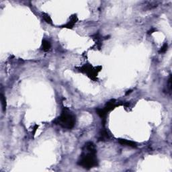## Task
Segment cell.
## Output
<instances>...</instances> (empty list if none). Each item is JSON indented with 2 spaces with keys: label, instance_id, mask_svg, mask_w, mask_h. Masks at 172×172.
<instances>
[{
  "label": "cell",
  "instance_id": "obj_6",
  "mask_svg": "<svg viewBox=\"0 0 172 172\" xmlns=\"http://www.w3.org/2000/svg\"><path fill=\"white\" fill-rule=\"evenodd\" d=\"M118 141L120 145H124V146L131 147H133V148H135V147H137V143L134 142V141H128V140H126V139H118Z\"/></svg>",
  "mask_w": 172,
  "mask_h": 172
},
{
  "label": "cell",
  "instance_id": "obj_5",
  "mask_svg": "<svg viewBox=\"0 0 172 172\" xmlns=\"http://www.w3.org/2000/svg\"><path fill=\"white\" fill-rule=\"evenodd\" d=\"M78 16H77L76 15H73L71 17L69 21L66 24H65V25L62 26L61 28H72L73 27V26L75 25V24L76 22H78Z\"/></svg>",
  "mask_w": 172,
  "mask_h": 172
},
{
  "label": "cell",
  "instance_id": "obj_10",
  "mask_svg": "<svg viewBox=\"0 0 172 172\" xmlns=\"http://www.w3.org/2000/svg\"><path fill=\"white\" fill-rule=\"evenodd\" d=\"M42 18H43L44 20L46 22V23H48L49 24H52V19H51V18L50 17V16L48 15V14H46V13H42Z\"/></svg>",
  "mask_w": 172,
  "mask_h": 172
},
{
  "label": "cell",
  "instance_id": "obj_12",
  "mask_svg": "<svg viewBox=\"0 0 172 172\" xmlns=\"http://www.w3.org/2000/svg\"><path fill=\"white\" fill-rule=\"evenodd\" d=\"M167 48H168V44H167V43H165L163 45L162 47L160 48V50H159V53H165V52L167 51Z\"/></svg>",
  "mask_w": 172,
  "mask_h": 172
},
{
  "label": "cell",
  "instance_id": "obj_14",
  "mask_svg": "<svg viewBox=\"0 0 172 172\" xmlns=\"http://www.w3.org/2000/svg\"><path fill=\"white\" fill-rule=\"evenodd\" d=\"M131 92H132V91H131V90H130V91H128V92H127V93H126V95H127V94H130V93H131Z\"/></svg>",
  "mask_w": 172,
  "mask_h": 172
},
{
  "label": "cell",
  "instance_id": "obj_4",
  "mask_svg": "<svg viewBox=\"0 0 172 172\" xmlns=\"http://www.w3.org/2000/svg\"><path fill=\"white\" fill-rule=\"evenodd\" d=\"M96 113L98 114V116L100 117L101 119H102V123L104 126L106 121V116L107 114H108V112L105 110L104 108H97Z\"/></svg>",
  "mask_w": 172,
  "mask_h": 172
},
{
  "label": "cell",
  "instance_id": "obj_3",
  "mask_svg": "<svg viewBox=\"0 0 172 172\" xmlns=\"http://www.w3.org/2000/svg\"><path fill=\"white\" fill-rule=\"evenodd\" d=\"M78 69L80 71V72L86 74L91 80L96 81L97 76H98V72L100 70H97V67H94L91 65H84L82 67H78Z\"/></svg>",
  "mask_w": 172,
  "mask_h": 172
},
{
  "label": "cell",
  "instance_id": "obj_13",
  "mask_svg": "<svg viewBox=\"0 0 172 172\" xmlns=\"http://www.w3.org/2000/svg\"><path fill=\"white\" fill-rule=\"evenodd\" d=\"M155 31H156V29H155V28H151V29L149 30V31H148V34H152Z\"/></svg>",
  "mask_w": 172,
  "mask_h": 172
},
{
  "label": "cell",
  "instance_id": "obj_8",
  "mask_svg": "<svg viewBox=\"0 0 172 172\" xmlns=\"http://www.w3.org/2000/svg\"><path fill=\"white\" fill-rule=\"evenodd\" d=\"M110 139V135L108 134V132L105 129H103L100 131V137H99V141H105L108 140Z\"/></svg>",
  "mask_w": 172,
  "mask_h": 172
},
{
  "label": "cell",
  "instance_id": "obj_2",
  "mask_svg": "<svg viewBox=\"0 0 172 172\" xmlns=\"http://www.w3.org/2000/svg\"><path fill=\"white\" fill-rule=\"evenodd\" d=\"M55 124L59 125L63 128L70 130L73 128L76 123V116L67 108L63 109L60 116L53 121Z\"/></svg>",
  "mask_w": 172,
  "mask_h": 172
},
{
  "label": "cell",
  "instance_id": "obj_11",
  "mask_svg": "<svg viewBox=\"0 0 172 172\" xmlns=\"http://www.w3.org/2000/svg\"><path fill=\"white\" fill-rule=\"evenodd\" d=\"M1 106L3 109V112H5L6 110V99L5 97L4 96L3 93L1 94Z\"/></svg>",
  "mask_w": 172,
  "mask_h": 172
},
{
  "label": "cell",
  "instance_id": "obj_1",
  "mask_svg": "<svg viewBox=\"0 0 172 172\" xmlns=\"http://www.w3.org/2000/svg\"><path fill=\"white\" fill-rule=\"evenodd\" d=\"M96 149L92 142H88L82 147V154L78 161V164L85 169H90L98 165L96 156Z\"/></svg>",
  "mask_w": 172,
  "mask_h": 172
},
{
  "label": "cell",
  "instance_id": "obj_9",
  "mask_svg": "<svg viewBox=\"0 0 172 172\" xmlns=\"http://www.w3.org/2000/svg\"><path fill=\"white\" fill-rule=\"evenodd\" d=\"M50 47H51V44H50V42L46 40H43L42 42V46L41 48L42 50H43L44 51H48L50 50Z\"/></svg>",
  "mask_w": 172,
  "mask_h": 172
},
{
  "label": "cell",
  "instance_id": "obj_7",
  "mask_svg": "<svg viewBox=\"0 0 172 172\" xmlns=\"http://www.w3.org/2000/svg\"><path fill=\"white\" fill-rule=\"evenodd\" d=\"M120 105L121 104H116V102H115V100H112L111 101H110V102H108V103H107L104 108L105 109V110H106V112L108 113L109 112H110V111L112 110L113 109H114L115 108H116V106H120Z\"/></svg>",
  "mask_w": 172,
  "mask_h": 172
}]
</instances>
